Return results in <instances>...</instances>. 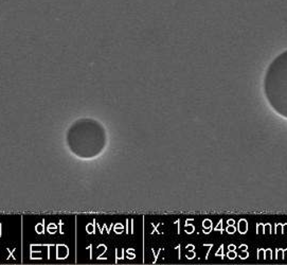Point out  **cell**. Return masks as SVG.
I'll list each match as a JSON object with an SVG mask.
<instances>
[{
	"instance_id": "6da1fadb",
	"label": "cell",
	"mask_w": 287,
	"mask_h": 265,
	"mask_svg": "<svg viewBox=\"0 0 287 265\" xmlns=\"http://www.w3.org/2000/svg\"><path fill=\"white\" fill-rule=\"evenodd\" d=\"M234 230H235V229L232 228V227H230V228H229V226H228V228H227V231H228V232L230 231V233H233V231H234Z\"/></svg>"
}]
</instances>
